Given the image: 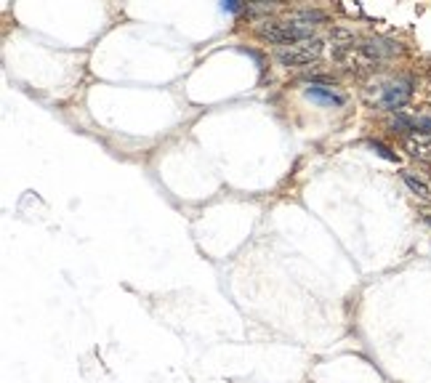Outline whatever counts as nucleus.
Listing matches in <instances>:
<instances>
[{"instance_id":"nucleus-7","label":"nucleus","mask_w":431,"mask_h":383,"mask_svg":"<svg viewBox=\"0 0 431 383\" xmlns=\"http://www.w3.org/2000/svg\"><path fill=\"white\" fill-rule=\"evenodd\" d=\"M402 181L410 187L418 200H423V203H431V184L423 178V176H418L415 171H402Z\"/></svg>"},{"instance_id":"nucleus-5","label":"nucleus","mask_w":431,"mask_h":383,"mask_svg":"<svg viewBox=\"0 0 431 383\" xmlns=\"http://www.w3.org/2000/svg\"><path fill=\"white\" fill-rule=\"evenodd\" d=\"M410 83H405V80H399V83H392V86L383 88V96H380V102L383 106H389V109H399V106L407 104V99H410Z\"/></svg>"},{"instance_id":"nucleus-1","label":"nucleus","mask_w":431,"mask_h":383,"mask_svg":"<svg viewBox=\"0 0 431 383\" xmlns=\"http://www.w3.org/2000/svg\"><path fill=\"white\" fill-rule=\"evenodd\" d=\"M311 27L309 21L304 19H291V21H261L256 27L259 37L269 40V43H277L279 48L282 46H291V43H298V40H306L311 37Z\"/></svg>"},{"instance_id":"nucleus-3","label":"nucleus","mask_w":431,"mask_h":383,"mask_svg":"<svg viewBox=\"0 0 431 383\" xmlns=\"http://www.w3.org/2000/svg\"><path fill=\"white\" fill-rule=\"evenodd\" d=\"M336 59L344 64L349 72H367L373 70V67H378V56L367 48V43L365 46H354V43H346L341 46L338 51H336Z\"/></svg>"},{"instance_id":"nucleus-2","label":"nucleus","mask_w":431,"mask_h":383,"mask_svg":"<svg viewBox=\"0 0 431 383\" xmlns=\"http://www.w3.org/2000/svg\"><path fill=\"white\" fill-rule=\"evenodd\" d=\"M322 40L317 37H306V40H298V43H291V46H282L277 48V62L285 64V67H304V64H311L314 59L322 56Z\"/></svg>"},{"instance_id":"nucleus-4","label":"nucleus","mask_w":431,"mask_h":383,"mask_svg":"<svg viewBox=\"0 0 431 383\" xmlns=\"http://www.w3.org/2000/svg\"><path fill=\"white\" fill-rule=\"evenodd\" d=\"M304 93L309 96L311 102H317V104H325V106L344 104V93H341L338 88H333V86H320V83H309V86L304 88Z\"/></svg>"},{"instance_id":"nucleus-8","label":"nucleus","mask_w":431,"mask_h":383,"mask_svg":"<svg viewBox=\"0 0 431 383\" xmlns=\"http://www.w3.org/2000/svg\"><path fill=\"white\" fill-rule=\"evenodd\" d=\"M373 147H376V149H378L380 155L386 157V160H397V157L392 155V152H389V149H386V147H383V144H373Z\"/></svg>"},{"instance_id":"nucleus-6","label":"nucleus","mask_w":431,"mask_h":383,"mask_svg":"<svg viewBox=\"0 0 431 383\" xmlns=\"http://www.w3.org/2000/svg\"><path fill=\"white\" fill-rule=\"evenodd\" d=\"M405 152L415 160H431V133H410L405 139Z\"/></svg>"}]
</instances>
